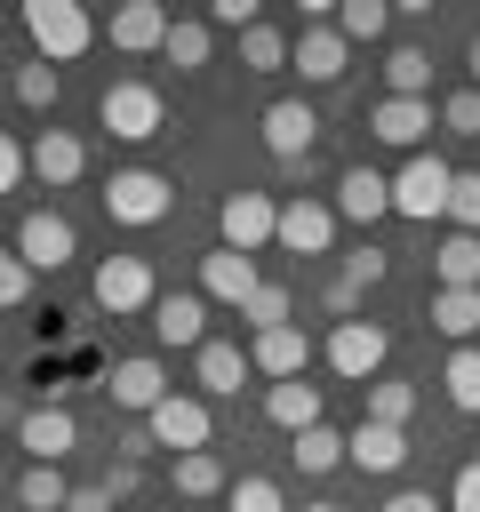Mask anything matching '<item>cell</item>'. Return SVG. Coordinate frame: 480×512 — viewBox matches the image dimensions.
Listing matches in <instances>:
<instances>
[{
    "instance_id": "1",
    "label": "cell",
    "mask_w": 480,
    "mask_h": 512,
    "mask_svg": "<svg viewBox=\"0 0 480 512\" xmlns=\"http://www.w3.org/2000/svg\"><path fill=\"white\" fill-rule=\"evenodd\" d=\"M24 40L40 48V64H72L96 48V16L80 0H24Z\"/></svg>"
},
{
    "instance_id": "2",
    "label": "cell",
    "mask_w": 480,
    "mask_h": 512,
    "mask_svg": "<svg viewBox=\"0 0 480 512\" xmlns=\"http://www.w3.org/2000/svg\"><path fill=\"white\" fill-rule=\"evenodd\" d=\"M168 208H176V184H168L160 168H112V176H104V216H112V224L152 232Z\"/></svg>"
},
{
    "instance_id": "3",
    "label": "cell",
    "mask_w": 480,
    "mask_h": 512,
    "mask_svg": "<svg viewBox=\"0 0 480 512\" xmlns=\"http://www.w3.org/2000/svg\"><path fill=\"white\" fill-rule=\"evenodd\" d=\"M448 184H456V168H448L440 152H408L400 176H392V216H408V224L448 216Z\"/></svg>"
},
{
    "instance_id": "4",
    "label": "cell",
    "mask_w": 480,
    "mask_h": 512,
    "mask_svg": "<svg viewBox=\"0 0 480 512\" xmlns=\"http://www.w3.org/2000/svg\"><path fill=\"white\" fill-rule=\"evenodd\" d=\"M96 120H104L120 144H144V136H160L168 104H160V88H152V80H112V88L96 96Z\"/></svg>"
},
{
    "instance_id": "5",
    "label": "cell",
    "mask_w": 480,
    "mask_h": 512,
    "mask_svg": "<svg viewBox=\"0 0 480 512\" xmlns=\"http://www.w3.org/2000/svg\"><path fill=\"white\" fill-rule=\"evenodd\" d=\"M88 296H96V312H112V320H128V312H152V304H160V288H152V264H144V256H104V264H96V280H88Z\"/></svg>"
},
{
    "instance_id": "6",
    "label": "cell",
    "mask_w": 480,
    "mask_h": 512,
    "mask_svg": "<svg viewBox=\"0 0 480 512\" xmlns=\"http://www.w3.org/2000/svg\"><path fill=\"white\" fill-rule=\"evenodd\" d=\"M320 352H328V368H336V376L368 384V376H384V360H392V336H384V320H336Z\"/></svg>"
},
{
    "instance_id": "7",
    "label": "cell",
    "mask_w": 480,
    "mask_h": 512,
    "mask_svg": "<svg viewBox=\"0 0 480 512\" xmlns=\"http://www.w3.org/2000/svg\"><path fill=\"white\" fill-rule=\"evenodd\" d=\"M272 224H280V200L272 192H224L216 200V232H224V248H240V256H256L264 240H272Z\"/></svg>"
},
{
    "instance_id": "8",
    "label": "cell",
    "mask_w": 480,
    "mask_h": 512,
    "mask_svg": "<svg viewBox=\"0 0 480 512\" xmlns=\"http://www.w3.org/2000/svg\"><path fill=\"white\" fill-rule=\"evenodd\" d=\"M8 248L24 256V272H56V264H72L80 232H72V216H56V208H24V224H16Z\"/></svg>"
},
{
    "instance_id": "9",
    "label": "cell",
    "mask_w": 480,
    "mask_h": 512,
    "mask_svg": "<svg viewBox=\"0 0 480 512\" xmlns=\"http://www.w3.org/2000/svg\"><path fill=\"white\" fill-rule=\"evenodd\" d=\"M144 432H152V448H168V456H192V448H208L216 416H208V400H192V392H168V400L144 416Z\"/></svg>"
},
{
    "instance_id": "10",
    "label": "cell",
    "mask_w": 480,
    "mask_h": 512,
    "mask_svg": "<svg viewBox=\"0 0 480 512\" xmlns=\"http://www.w3.org/2000/svg\"><path fill=\"white\" fill-rule=\"evenodd\" d=\"M312 144H320V112H312L304 96H280V104H264V152H272V160L304 168V160H312Z\"/></svg>"
},
{
    "instance_id": "11",
    "label": "cell",
    "mask_w": 480,
    "mask_h": 512,
    "mask_svg": "<svg viewBox=\"0 0 480 512\" xmlns=\"http://www.w3.org/2000/svg\"><path fill=\"white\" fill-rule=\"evenodd\" d=\"M272 240L288 248V256H328L336 248V208L328 200H280V224H272Z\"/></svg>"
},
{
    "instance_id": "12",
    "label": "cell",
    "mask_w": 480,
    "mask_h": 512,
    "mask_svg": "<svg viewBox=\"0 0 480 512\" xmlns=\"http://www.w3.org/2000/svg\"><path fill=\"white\" fill-rule=\"evenodd\" d=\"M344 64H352V48H344V32H336V24H304V32L288 40V72H304L312 88H336V80H344Z\"/></svg>"
},
{
    "instance_id": "13",
    "label": "cell",
    "mask_w": 480,
    "mask_h": 512,
    "mask_svg": "<svg viewBox=\"0 0 480 512\" xmlns=\"http://www.w3.org/2000/svg\"><path fill=\"white\" fill-rule=\"evenodd\" d=\"M24 168H32L48 192H64V184H80V176H88V144H80L72 128H40V136L24 144Z\"/></svg>"
},
{
    "instance_id": "14",
    "label": "cell",
    "mask_w": 480,
    "mask_h": 512,
    "mask_svg": "<svg viewBox=\"0 0 480 512\" xmlns=\"http://www.w3.org/2000/svg\"><path fill=\"white\" fill-rule=\"evenodd\" d=\"M16 440H24V456H32V464H64V456L80 448V424H72V408L40 400V408H24V416H16Z\"/></svg>"
},
{
    "instance_id": "15",
    "label": "cell",
    "mask_w": 480,
    "mask_h": 512,
    "mask_svg": "<svg viewBox=\"0 0 480 512\" xmlns=\"http://www.w3.org/2000/svg\"><path fill=\"white\" fill-rule=\"evenodd\" d=\"M424 128H432V96H384L368 112V136L392 152H424Z\"/></svg>"
},
{
    "instance_id": "16",
    "label": "cell",
    "mask_w": 480,
    "mask_h": 512,
    "mask_svg": "<svg viewBox=\"0 0 480 512\" xmlns=\"http://www.w3.org/2000/svg\"><path fill=\"white\" fill-rule=\"evenodd\" d=\"M344 464L384 480V472H400V464H408V432H400V424H368V416H360V424L344 432Z\"/></svg>"
},
{
    "instance_id": "17",
    "label": "cell",
    "mask_w": 480,
    "mask_h": 512,
    "mask_svg": "<svg viewBox=\"0 0 480 512\" xmlns=\"http://www.w3.org/2000/svg\"><path fill=\"white\" fill-rule=\"evenodd\" d=\"M248 368L256 376H272V384H288V376H304L312 368V336L288 320V328H264L256 344H248Z\"/></svg>"
},
{
    "instance_id": "18",
    "label": "cell",
    "mask_w": 480,
    "mask_h": 512,
    "mask_svg": "<svg viewBox=\"0 0 480 512\" xmlns=\"http://www.w3.org/2000/svg\"><path fill=\"white\" fill-rule=\"evenodd\" d=\"M264 280H256V256H240V248H208L200 256V296H216V304H248Z\"/></svg>"
},
{
    "instance_id": "19",
    "label": "cell",
    "mask_w": 480,
    "mask_h": 512,
    "mask_svg": "<svg viewBox=\"0 0 480 512\" xmlns=\"http://www.w3.org/2000/svg\"><path fill=\"white\" fill-rule=\"evenodd\" d=\"M104 392H112V408H128V416H152V408L168 400V376H160V360H112Z\"/></svg>"
},
{
    "instance_id": "20",
    "label": "cell",
    "mask_w": 480,
    "mask_h": 512,
    "mask_svg": "<svg viewBox=\"0 0 480 512\" xmlns=\"http://www.w3.org/2000/svg\"><path fill=\"white\" fill-rule=\"evenodd\" d=\"M152 336L176 344V352H200L208 344V296H160L152 304Z\"/></svg>"
},
{
    "instance_id": "21",
    "label": "cell",
    "mask_w": 480,
    "mask_h": 512,
    "mask_svg": "<svg viewBox=\"0 0 480 512\" xmlns=\"http://www.w3.org/2000/svg\"><path fill=\"white\" fill-rule=\"evenodd\" d=\"M168 24H176V16H168L160 0H128V8L112 16V48H120V56H152V48L168 40Z\"/></svg>"
},
{
    "instance_id": "22",
    "label": "cell",
    "mask_w": 480,
    "mask_h": 512,
    "mask_svg": "<svg viewBox=\"0 0 480 512\" xmlns=\"http://www.w3.org/2000/svg\"><path fill=\"white\" fill-rule=\"evenodd\" d=\"M336 216H352V224L392 216V176H376V168H344V176H336Z\"/></svg>"
},
{
    "instance_id": "23",
    "label": "cell",
    "mask_w": 480,
    "mask_h": 512,
    "mask_svg": "<svg viewBox=\"0 0 480 512\" xmlns=\"http://www.w3.org/2000/svg\"><path fill=\"white\" fill-rule=\"evenodd\" d=\"M192 368H200V392H216V400H232V392L256 376V368H248V352H240V344H224V336H208V344L192 352Z\"/></svg>"
},
{
    "instance_id": "24",
    "label": "cell",
    "mask_w": 480,
    "mask_h": 512,
    "mask_svg": "<svg viewBox=\"0 0 480 512\" xmlns=\"http://www.w3.org/2000/svg\"><path fill=\"white\" fill-rule=\"evenodd\" d=\"M264 416L296 440V432H312L320 424V384H304V376H288V384H264Z\"/></svg>"
},
{
    "instance_id": "25",
    "label": "cell",
    "mask_w": 480,
    "mask_h": 512,
    "mask_svg": "<svg viewBox=\"0 0 480 512\" xmlns=\"http://www.w3.org/2000/svg\"><path fill=\"white\" fill-rule=\"evenodd\" d=\"M432 280L440 288H480V232H448L432 248Z\"/></svg>"
},
{
    "instance_id": "26",
    "label": "cell",
    "mask_w": 480,
    "mask_h": 512,
    "mask_svg": "<svg viewBox=\"0 0 480 512\" xmlns=\"http://www.w3.org/2000/svg\"><path fill=\"white\" fill-rule=\"evenodd\" d=\"M432 328L456 336V344H472L480 336V288H432Z\"/></svg>"
},
{
    "instance_id": "27",
    "label": "cell",
    "mask_w": 480,
    "mask_h": 512,
    "mask_svg": "<svg viewBox=\"0 0 480 512\" xmlns=\"http://www.w3.org/2000/svg\"><path fill=\"white\" fill-rule=\"evenodd\" d=\"M384 80H392V96H432V56L416 40H400V48H384Z\"/></svg>"
},
{
    "instance_id": "28",
    "label": "cell",
    "mask_w": 480,
    "mask_h": 512,
    "mask_svg": "<svg viewBox=\"0 0 480 512\" xmlns=\"http://www.w3.org/2000/svg\"><path fill=\"white\" fill-rule=\"evenodd\" d=\"M408 416H416V384L408 376H368V424H400L408 432Z\"/></svg>"
},
{
    "instance_id": "29",
    "label": "cell",
    "mask_w": 480,
    "mask_h": 512,
    "mask_svg": "<svg viewBox=\"0 0 480 512\" xmlns=\"http://www.w3.org/2000/svg\"><path fill=\"white\" fill-rule=\"evenodd\" d=\"M288 456H296V472H312V480H320V472H336V464H344V432H336V424H312V432H296V440H288Z\"/></svg>"
},
{
    "instance_id": "30",
    "label": "cell",
    "mask_w": 480,
    "mask_h": 512,
    "mask_svg": "<svg viewBox=\"0 0 480 512\" xmlns=\"http://www.w3.org/2000/svg\"><path fill=\"white\" fill-rule=\"evenodd\" d=\"M232 480H224V456L216 448H192V456H176V496H224Z\"/></svg>"
},
{
    "instance_id": "31",
    "label": "cell",
    "mask_w": 480,
    "mask_h": 512,
    "mask_svg": "<svg viewBox=\"0 0 480 512\" xmlns=\"http://www.w3.org/2000/svg\"><path fill=\"white\" fill-rule=\"evenodd\" d=\"M64 496H72V480L56 464H24V480H16V504L24 512H64Z\"/></svg>"
},
{
    "instance_id": "32",
    "label": "cell",
    "mask_w": 480,
    "mask_h": 512,
    "mask_svg": "<svg viewBox=\"0 0 480 512\" xmlns=\"http://www.w3.org/2000/svg\"><path fill=\"white\" fill-rule=\"evenodd\" d=\"M440 384H448V400H456L464 416H480V344H456L448 368H440Z\"/></svg>"
},
{
    "instance_id": "33",
    "label": "cell",
    "mask_w": 480,
    "mask_h": 512,
    "mask_svg": "<svg viewBox=\"0 0 480 512\" xmlns=\"http://www.w3.org/2000/svg\"><path fill=\"white\" fill-rule=\"evenodd\" d=\"M384 24H392V0H344V8H336L344 48H352V40H384Z\"/></svg>"
},
{
    "instance_id": "34",
    "label": "cell",
    "mask_w": 480,
    "mask_h": 512,
    "mask_svg": "<svg viewBox=\"0 0 480 512\" xmlns=\"http://www.w3.org/2000/svg\"><path fill=\"white\" fill-rule=\"evenodd\" d=\"M160 56H168L176 72H200V64H208V24L176 16V24H168V40H160Z\"/></svg>"
},
{
    "instance_id": "35",
    "label": "cell",
    "mask_w": 480,
    "mask_h": 512,
    "mask_svg": "<svg viewBox=\"0 0 480 512\" xmlns=\"http://www.w3.org/2000/svg\"><path fill=\"white\" fill-rule=\"evenodd\" d=\"M56 96H64V72L56 64H16V104H32V112H56Z\"/></svg>"
},
{
    "instance_id": "36",
    "label": "cell",
    "mask_w": 480,
    "mask_h": 512,
    "mask_svg": "<svg viewBox=\"0 0 480 512\" xmlns=\"http://www.w3.org/2000/svg\"><path fill=\"white\" fill-rule=\"evenodd\" d=\"M288 312H296V296L280 288V280H264L248 304H240V320H248V336H264V328H288Z\"/></svg>"
},
{
    "instance_id": "37",
    "label": "cell",
    "mask_w": 480,
    "mask_h": 512,
    "mask_svg": "<svg viewBox=\"0 0 480 512\" xmlns=\"http://www.w3.org/2000/svg\"><path fill=\"white\" fill-rule=\"evenodd\" d=\"M240 64H248V72H288V40H280L272 24H248V32H240Z\"/></svg>"
},
{
    "instance_id": "38",
    "label": "cell",
    "mask_w": 480,
    "mask_h": 512,
    "mask_svg": "<svg viewBox=\"0 0 480 512\" xmlns=\"http://www.w3.org/2000/svg\"><path fill=\"white\" fill-rule=\"evenodd\" d=\"M448 224H456V232H480V168H456V184H448Z\"/></svg>"
},
{
    "instance_id": "39",
    "label": "cell",
    "mask_w": 480,
    "mask_h": 512,
    "mask_svg": "<svg viewBox=\"0 0 480 512\" xmlns=\"http://www.w3.org/2000/svg\"><path fill=\"white\" fill-rule=\"evenodd\" d=\"M224 504H232V512H288V496H280L272 480H256V472H248V480H232V488H224Z\"/></svg>"
},
{
    "instance_id": "40",
    "label": "cell",
    "mask_w": 480,
    "mask_h": 512,
    "mask_svg": "<svg viewBox=\"0 0 480 512\" xmlns=\"http://www.w3.org/2000/svg\"><path fill=\"white\" fill-rule=\"evenodd\" d=\"M440 128H448V136H480V88H456V96L440 104Z\"/></svg>"
},
{
    "instance_id": "41",
    "label": "cell",
    "mask_w": 480,
    "mask_h": 512,
    "mask_svg": "<svg viewBox=\"0 0 480 512\" xmlns=\"http://www.w3.org/2000/svg\"><path fill=\"white\" fill-rule=\"evenodd\" d=\"M24 296H32V272H24V256L0 240V312H8V304H24Z\"/></svg>"
},
{
    "instance_id": "42",
    "label": "cell",
    "mask_w": 480,
    "mask_h": 512,
    "mask_svg": "<svg viewBox=\"0 0 480 512\" xmlns=\"http://www.w3.org/2000/svg\"><path fill=\"white\" fill-rule=\"evenodd\" d=\"M384 264H392L384 248H352V256H344V280H352V288H376V280H384Z\"/></svg>"
},
{
    "instance_id": "43",
    "label": "cell",
    "mask_w": 480,
    "mask_h": 512,
    "mask_svg": "<svg viewBox=\"0 0 480 512\" xmlns=\"http://www.w3.org/2000/svg\"><path fill=\"white\" fill-rule=\"evenodd\" d=\"M320 304H328V320H360V288H352L344 272H336V280L320 288Z\"/></svg>"
},
{
    "instance_id": "44",
    "label": "cell",
    "mask_w": 480,
    "mask_h": 512,
    "mask_svg": "<svg viewBox=\"0 0 480 512\" xmlns=\"http://www.w3.org/2000/svg\"><path fill=\"white\" fill-rule=\"evenodd\" d=\"M24 176H32V168H24V144H16L8 128H0V200H8V192H16Z\"/></svg>"
},
{
    "instance_id": "45",
    "label": "cell",
    "mask_w": 480,
    "mask_h": 512,
    "mask_svg": "<svg viewBox=\"0 0 480 512\" xmlns=\"http://www.w3.org/2000/svg\"><path fill=\"white\" fill-rule=\"evenodd\" d=\"M448 512H480V464H464V472H456V488H448Z\"/></svg>"
},
{
    "instance_id": "46",
    "label": "cell",
    "mask_w": 480,
    "mask_h": 512,
    "mask_svg": "<svg viewBox=\"0 0 480 512\" xmlns=\"http://www.w3.org/2000/svg\"><path fill=\"white\" fill-rule=\"evenodd\" d=\"M208 24H224V32H248L256 24V0H216V16Z\"/></svg>"
},
{
    "instance_id": "47",
    "label": "cell",
    "mask_w": 480,
    "mask_h": 512,
    "mask_svg": "<svg viewBox=\"0 0 480 512\" xmlns=\"http://www.w3.org/2000/svg\"><path fill=\"white\" fill-rule=\"evenodd\" d=\"M64 512H112V496H104V480H80V488L64 496Z\"/></svg>"
},
{
    "instance_id": "48",
    "label": "cell",
    "mask_w": 480,
    "mask_h": 512,
    "mask_svg": "<svg viewBox=\"0 0 480 512\" xmlns=\"http://www.w3.org/2000/svg\"><path fill=\"white\" fill-rule=\"evenodd\" d=\"M112 448H120V456H128V464H144V456H152V432H144V416H136V424H128V432H120V440H112Z\"/></svg>"
},
{
    "instance_id": "49",
    "label": "cell",
    "mask_w": 480,
    "mask_h": 512,
    "mask_svg": "<svg viewBox=\"0 0 480 512\" xmlns=\"http://www.w3.org/2000/svg\"><path fill=\"white\" fill-rule=\"evenodd\" d=\"M384 512H440V504H432V488H392Z\"/></svg>"
},
{
    "instance_id": "50",
    "label": "cell",
    "mask_w": 480,
    "mask_h": 512,
    "mask_svg": "<svg viewBox=\"0 0 480 512\" xmlns=\"http://www.w3.org/2000/svg\"><path fill=\"white\" fill-rule=\"evenodd\" d=\"M128 488H136V464H128V456H120V464H112V472H104V496H128Z\"/></svg>"
},
{
    "instance_id": "51",
    "label": "cell",
    "mask_w": 480,
    "mask_h": 512,
    "mask_svg": "<svg viewBox=\"0 0 480 512\" xmlns=\"http://www.w3.org/2000/svg\"><path fill=\"white\" fill-rule=\"evenodd\" d=\"M464 64H472V88H480V32H472V48H464Z\"/></svg>"
},
{
    "instance_id": "52",
    "label": "cell",
    "mask_w": 480,
    "mask_h": 512,
    "mask_svg": "<svg viewBox=\"0 0 480 512\" xmlns=\"http://www.w3.org/2000/svg\"><path fill=\"white\" fill-rule=\"evenodd\" d=\"M304 512H344V504H328V496H320V504H304Z\"/></svg>"
},
{
    "instance_id": "53",
    "label": "cell",
    "mask_w": 480,
    "mask_h": 512,
    "mask_svg": "<svg viewBox=\"0 0 480 512\" xmlns=\"http://www.w3.org/2000/svg\"><path fill=\"white\" fill-rule=\"evenodd\" d=\"M472 448H480V440H472ZM472 464H480V456H472Z\"/></svg>"
}]
</instances>
